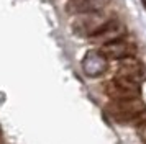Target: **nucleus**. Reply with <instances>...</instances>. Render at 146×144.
Here are the masks:
<instances>
[{"label": "nucleus", "instance_id": "obj_7", "mask_svg": "<svg viewBox=\"0 0 146 144\" xmlns=\"http://www.w3.org/2000/svg\"><path fill=\"white\" fill-rule=\"evenodd\" d=\"M118 77H125V79H131L135 82H139L145 79V67L139 62L138 59L135 57H126L121 59L118 64V69H117V74Z\"/></svg>", "mask_w": 146, "mask_h": 144}, {"label": "nucleus", "instance_id": "obj_9", "mask_svg": "<svg viewBox=\"0 0 146 144\" xmlns=\"http://www.w3.org/2000/svg\"><path fill=\"white\" fill-rule=\"evenodd\" d=\"M138 136H139V139L146 144V121H143V123L138 126Z\"/></svg>", "mask_w": 146, "mask_h": 144}, {"label": "nucleus", "instance_id": "obj_4", "mask_svg": "<svg viewBox=\"0 0 146 144\" xmlns=\"http://www.w3.org/2000/svg\"><path fill=\"white\" fill-rule=\"evenodd\" d=\"M82 71L87 77H100L108 69V59L99 51H89L82 59Z\"/></svg>", "mask_w": 146, "mask_h": 144}, {"label": "nucleus", "instance_id": "obj_1", "mask_svg": "<svg viewBox=\"0 0 146 144\" xmlns=\"http://www.w3.org/2000/svg\"><path fill=\"white\" fill-rule=\"evenodd\" d=\"M107 115L120 123L138 120L146 111V105L141 98H130V100H112L107 105Z\"/></svg>", "mask_w": 146, "mask_h": 144}, {"label": "nucleus", "instance_id": "obj_6", "mask_svg": "<svg viewBox=\"0 0 146 144\" xmlns=\"http://www.w3.org/2000/svg\"><path fill=\"white\" fill-rule=\"evenodd\" d=\"M126 34V26L120 21V20L112 18L107 23L97 34H94L90 41L92 43H99V44H107V43H112L117 39H123V36Z\"/></svg>", "mask_w": 146, "mask_h": 144}, {"label": "nucleus", "instance_id": "obj_2", "mask_svg": "<svg viewBox=\"0 0 146 144\" xmlns=\"http://www.w3.org/2000/svg\"><path fill=\"white\" fill-rule=\"evenodd\" d=\"M110 20L112 18H110V15H107L105 10L84 13V15H79L77 18L74 20L72 33L77 34V36H80V38H89L90 39L94 34H97Z\"/></svg>", "mask_w": 146, "mask_h": 144}, {"label": "nucleus", "instance_id": "obj_8", "mask_svg": "<svg viewBox=\"0 0 146 144\" xmlns=\"http://www.w3.org/2000/svg\"><path fill=\"white\" fill-rule=\"evenodd\" d=\"M110 0H67L66 12L69 15H84L90 12L104 10Z\"/></svg>", "mask_w": 146, "mask_h": 144}, {"label": "nucleus", "instance_id": "obj_5", "mask_svg": "<svg viewBox=\"0 0 146 144\" xmlns=\"http://www.w3.org/2000/svg\"><path fill=\"white\" fill-rule=\"evenodd\" d=\"M100 52L105 56L107 59H113V61H121L126 57H135L136 54V48L133 43L125 41V39H117L112 43H107L100 48Z\"/></svg>", "mask_w": 146, "mask_h": 144}, {"label": "nucleus", "instance_id": "obj_3", "mask_svg": "<svg viewBox=\"0 0 146 144\" xmlns=\"http://www.w3.org/2000/svg\"><path fill=\"white\" fill-rule=\"evenodd\" d=\"M139 82H135L131 79L115 77L105 84V93L112 100H130V98H139Z\"/></svg>", "mask_w": 146, "mask_h": 144}]
</instances>
